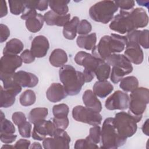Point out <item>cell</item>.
I'll use <instances>...</instances> for the list:
<instances>
[{
  "mask_svg": "<svg viewBox=\"0 0 149 149\" xmlns=\"http://www.w3.org/2000/svg\"><path fill=\"white\" fill-rule=\"evenodd\" d=\"M68 93L63 85L59 83H53L46 91V97L51 102H58L65 98Z\"/></svg>",
  "mask_w": 149,
  "mask_h": 149,
  "instance_id": "ac0fdd59",
  "label": "cell"
},
{
  "mask_svg": "<svg viewBox=\"0 0 149 149\" xmlns=\"http://www.w3.org/2000/svg\"><path fill=\"white\" fill-rule=\"evenodd\" d=\"M9 148H15V146H13L12 145H9L8 144L3 145L1 147V149H9Z\"/></svg>",
  "mask_w": 149,
  "mask_h": 149,
  "instance_id": "9f6ffc18",
  "label": "cell"
},
{
  "mask_svg": "<svg viewBox=\"0 0 149 149\" xmlns=\"http://www.w3.org/2000/svg\"><path fill=\"white\" fill-rule=\"evenodd\" d=\"M148 102V89L143 87H137L130 94L129 112L134 115H141L146 109Z\"/></svg>",
  "mask_w": 149,
  "mask_h": 149,
  "instance_id": "52a82bcc",
  "label": "cell"
},
{
  "mask_svg": "<svg viewBox=\"0 0 149 149\" xmlns=\"http://www.w3.org/2000/svg\"><path fill=\"white\" fill-rule=\"evenodd\" d=\"M72 116L77 122L92 126L100 125L102 122V116L99 112L82 105H77L73 108Z\"/></svg>",
  "mask_w": 149,
  "mask_h": 149,
  "instance_id": "9c48e42d",
  "label": "cell"
},
{
  "mask_svg": "<svg viewBox=\"0 0 149 149\" xmlns=\"http://www.w3.org/2000/svg\"><path fill=\"white\" fill-rule=\"evenodd\" d=\"M116 5L118 8H120V10L128 11L132 10L135 5V2L134 1L130 0H120V1H115Z\"/></svg>",
  "mask_w": 149,
  "mask_h": 149,
  "instance_id": "ee69618b",
  "label": "cell"
},
{
  "mask_svg": "<svg viewBox=\"0 0 149 149\" xmlns=\"http://www.w3.org/2000/svg\"><path fill=\"white\" fill-rule=\"evenodd\" d=\"M12 119L13 123L17 126L20 125L23 122L27 120L25 114L20 111H17V112H14L12 114Z\"/></svg>",
  "mask_w": 149,
  "mask_h": 149,
  "instance_id": "bcb514c9",
  "label": "cell"
},
{
  "mask_svg": "<svg viewBox=\"0 0 149 149\" xmlns=\"http://www.w3.org/2000/svg\"><path fill=\"white\" fill-rule=\"evenodd\" d=\"M69 2L70 1H48V4L51 10L60 15L68 14L69 11V7L68 5Z\"/></svg>",
  "mask_w": 149,
  "mask_h": 149,
  "instance_id": "4dcf8cb0",
  "label": "cell"
},
{
  "mask_svg": "<svg viewBox=\"0 0 149 149\" xmlns=\"http://www.w3.org/2000/svg\"><path fill=\"white\" fill-rule=\"evenodd\" d=\"M30 141L26 139H20L15 143V148L16 149H27L30 148Z\"/></svg>",
  "mask_w": 149,
  "mask_h": 149,
  "instance_id": "681fc988",
  "label": "cell"
},
{
  "mask_svg": "<svg viewBox=\"0 0 149 149\" xmlns=\"http://www.w3.org/2000/svg\"><path fill=\"white\" fill-rule=\"evenodd\" d=\"M14 79L17 84L22 87L32 88L38 83V78L34 74L23 70H19L14 73Z\"/></svg>",
  "mask_w": 149,
  "mask_h": 149,
  "instance_id": "e0dca14e",
  "label": "cell"
},
{
  "mask_svg": "<svg viewBox=\"0 0 149 149\" xmlns=\"http://www.w3.org/2000/svg\"><path fill=\"white\" fill-rule=\"evenodd\" d=\"M127 42V38L124 36L114 33L104 36L92 49V55L97 58L105 61L111 55L123 51Z\"/></svg>",
  "mask_w": 149,
  "mask_h": 149,
  "instance_id": "6da1fadb",
  "label": "cell"
},
{
  "mask_svg": "<svg viewBox=\"0 0 149 149\" xmlns=\"http://www.w3.org/2000/svg\"><path fill=\"white\" fill-rule=\"evenodd\" d=\"M126 140L120 136L116 130L114 125L113 118H106L101 129V148L116 149L124 145Z\"/></svg>",
  "mask_w": 149,
  "mask_h": 149,
  "instance_id": "277c9868",
  "label": "cell"
},
{
  "mask_svg": "<svg viewBox=\"0 0 149 149\" xmlns=\"http://www.w3.org/2000/svg\"><path fill=\"white\" fill-rule=\"evenodd\" d=\"M142 116L143 115H134L129 111L116 113L113 118V122L119 135L126 139L134 135L137 129V123L141 120Z\"/></svg>",
  "mask_w": 149,
  "mask_h": 149,
  "instance_id": "3957f363",
  "label": "cell"
},
{
  "mask_svg": "<svg viewBox=\"0 0 149 149\" xmlns=\"http://www.w3.org/2000/svg\"><path fill=\"white\" fill-rule=\"evenodd\" d=\"M30 148H42V146H41L40 143L38 142H34L32 144L30 145Z\"/></svg>",
  "mask_w": 149,
  "mask_h": 149,
  "instance_id": "db71d44e",
  "label": "cell"
},
{
  "mask_svg": "<svg viewBox=\"0 0 149 149\" xmlns=\"http://www.w3.org/2000/svg\"><path fill=\"white\" fill-rule=\"evenodd\" d=\"M70 137L65 130L57 129L56 133L52 137H45L42 141L45 149L69 148Z\"/></svg>",
  "mask_w": 149,
  "mask_h": 149,
  "instance_id": "30bf717a",
  "label": "cell"
},
{
  "mask_svg": "<svg viewBox=\"0 0 149 149\" xmlns=\"http://www.w3.org/2000/svg\"><path fill=\"white\" fill-rule=\"evenodd\" d=\"M20 57L24 63H31L35 61L36 57L33 55L30 50L25 49L20 54Z\"/></svg>",
  "mask_w": 149,
  "mask_h": 149,
  "instance_id": "f6af8a7d",
  "label": "cell"
},
{
  "mask_svg": "<svg viewBox=\"0 0 149 149\" xmlns=\"http://www.w3.org/2000/svg\"><path fill=\"white\" fill-rule=\"evenodd\" d=\"M92 30V26L91 23L86 19H83L80 21L77 28V33L79 35H86Z\"/></svg>",
  "mask_w": 149,
  "mask_h": 149,
  "instance_id": "b9f144b4",
  "label": "cell"
},
{
  "mask_svg": "<svg viewBox=\"0 0 149 149\" xmlns=\"http://www.w3.org/2000/svg\"><path fill=\"white\" fill-rule=\"evenodd\" d=\"M93 93L98 97L104 98L110 94L113 90V85L108 80H98L93 87Z\"/></svg>",
  "mask_w": 149,
  "mask_h": 149,
  "instance_id": "603a6c76",
  "label": "cell"
},
{
  "mask_svg": "<svg viewBox=\"0 0 149 149\" xmlns=\"http://www.w3.org/2000/svg\"><path fill=\"white\" fill-rule=\"evenodd\" d=\"M1 108H9L13 105L16 100V96L17 95L12 91L5 90L1 86Z\"/></svg>",
  "mask_w": 149,
  "mask_h": 149,
  "instance_id": "f546056e",
  "label": "cell"
},
{
  "mask_svg": "<svg viewBox=\"0 0 149 149\" xmlns=\"http://www.w3.org/2000/svg\"><path fill=\"white\" fill-rule=\"evenodd\" d=\"M129 12L136 29L143 28L147 26L148 23V16L143 8H136L132 9Z\"/></svg>",
  "mask_w": 149,
  "mask_h": 149,
  "instance_id": "44dd1931",
  "label": "cell"
},
{
  "mask_svg": "<svg viewBox=\"0 0 149 149\" xmlns=\"http://www.w3.org/2000/svg\"><path fill=\"white\" fill-rule=\"evenodd\" d=\"M74 60L77 65L83 66L84 69L90 70L94 73L99 63L102 61L84 51L78 52L76 54Z\"/></svg>",
  "mask_w": 149,
  "mask_h": 149,
  "instance_id": "5bb4252c",
  "label": "cell"
},
{
  "mask_svg": "<svg viewBox=\"0 0 149 149\" xmlns=\"http://www.w3.org/2000/svg\"><path fill=\"white\" fill-rule=\"evenodd\" d=\"M0 31H1V42H5L10 36V30L8 27L3 24H0Z\"/></svg>",
  "mask_w": 149,
  "mask_h": 149,
  "instance_id": "c3c4849f",
  "label": "cell"
},
{
  "mask_svg": "<svg viewBox=\"0 0 149 149\" xmlns=\"http://www.w3.org/2000/svg\"><path fill=\"white\" fill-rule=\"evenodd\" d=\"M118 9L114 1H101L90 7L89 15L93 20L107 24L112 20Z\"/></svg>",
  "mask_w": 149,
  "mask_h": 149,
  "instance_id": "8992f818",
  "label": "cell"
},
{
  "mask_svg": "<svg viewBox=\"0 0 149 149\" xmlns=\"http://www.w3.org/2000/svg\"><path fill=\"white\" fill-rule=\"evenodd\" d=\"M8 14V8L6 2L3 0L0 1V17H3Z\"/></svg>",
  "mask_w": 149,
  "mask_h": 149,
  "instance_id": "816d5d0a",
  "label": "cell"
},
{
  "mask_svg": "<svg viewBox=\"0 0 149 149\" xmlns=\"http://www.w3.org/2000/svg\"><path fill=\"white\" fill-rule=\"evenodd\" d=\"M45 123L46 120L45 119L34 125V126L31 133L32 138L34 140L41 141L43 140L47 136H48Z\"/></svg>",
  "mask_w": 149,
  "mask_h": 149,
  "instance_id": "f1b7e54d",
  "label": "cell"
},
{
  "mask_svg": "<svg viewBox=\"0 0 149 149\" xmlns=\"http://www.w3.org/2000/svg\"><path fill=\"white\" fill-rule=\"evenodd\" d=\"M36 101V95L35 93L31 90H25L20 96L19 101L23 107L32 105Z\"/></svg>",
  "mask_w": 149,
  "mask_h": 149,
  "instance_id": "836d02e7",
  "label": "cell"
},
{
  "mask_svg": "<svg viewBox=\"0 0 149 149\" xmlns=\"http://www.w3.org/2000/svg\"><path fill=\"white\" fill-rule=\"evenodd\" d=\"M49 48L48 39L44 36H37L31 41L30 51L36 58L45 56Z\"/></svg>",
  "mask_w": 149,
  "mask_h": 149,
  "instance_id": "2e32d148",
  "label": "cell"
},
{
  "mask_svg": "<svg viewBox=\"0 0 149 149\" xmlns=\"http://www.w3.org/2000/svg\"><path fill=\"white\" fill-rule=\"evenodd\" d=\"M21 19L26 20L27 29L33 33L38 32L42 27L44 23V16L38 13L36 9L26 8L22 14Z\"/></svg>",
  "mask_w": 149,
  "mask_h": 149,
  "instance_id": "8fae6325",
  "label": "cell"
},
{
  "mask_svg": "<svg viewBox=\"0 0 149 149\" xmlns=\"http://www.w3.org/2000/svg\"><path fill=\"white\" fill-rule=\"evenodd\" d=\"M83 73L84 74L85 83H88L91 81L95 76V74L93 71L86 69H84Z\"/></svg>",
  "mask_w": 149,
  "mask_h": 149,
  "instance_id": "f907efd6",
  "label": "cell"
},
{
  "mask_svg": "<svg viewBox=\"0 0 149 149\" xmlns=\"http://www.w3.org/2000/svg\"><path fill=\"white\" fill-rule=\"evenodd\" d=\"M138 79L133 76H127L120 81L119 87L125 92H132L138 87Z\"/></svg>",
  "mask_w": 149,
  "mask_h": 149,
  "instance_id": "d6a6232c",
  "label": "cell"
},
{
  "mask_svg": "<svg viewBox=\"0 0 149 149\" xmlns=\"http://www.w3.org/2000/svg\"><path fill=\"white\" fill-rule=\"evenodd\" d=\"M44 19L47 25L63 27L70 21V15L68 13L64 15H60L51 10L45 13Z\"/></svg>",
  "mask_w": 149,
  "mask_h": 149,
  "instance_id": "ffe728a7",
  "label": "cell"
},
{
  "mask_svg": "<svg viewBox=\"0 0 149 149\" xmlns=\"http://www.w3.org/2000/svg\"><path fill=\"white\" fill-rule=\"evenodd\" d=\"M148 33L149 31L147 29L143 30H134L127 33L126 37L127 42L137 43L144 48L148 49L149 47Z\"/></svg>",
  "mask_w": 149,
  "mask_h": 149,
  "instance_id": "d6986e66",
  "label": "cell"
},
{
  "mask_svg": "<svg viewBox=\"0 0 149 149\" xmlns=\"http://www.w3.org/2000/svg\"><path fill=\"white\" fill-rule=\"evenodd\" d=\"M25 4L26 8L37 9L40 11H44L47 9L48 4V1L41 0V1H25Z\"/></svg>",
  "mask_w": 149,
  "mask_h": 149,
  "instance_id": "8d00e7d4",
  "label": "cell"
},
{
  "mask_svg": "<svg viewBox=\"0 0 149 149\" xmlns=\"http://www.w3.org/2000/svg\"><path fill=\"white\" fill-rule=\"evenodd\" d=\"M111 70V66L102 60L96 68L94 74L98 80H105L109 77Z\"/></svg>",
  "mask_w": 149,
  "mask_h": 149,
  "instance_id": "1f68e13d",
  "label": "cell"
},
{
  "mask_svg": "<svg viewBox=\"0 0 149 149\" xmlns=\"http://www.w3.org/2000/svg\"><path fill=\"white\" fill-rule=\"evenodd\" d=\"M129 97L123 91L117 90L111 95L105 101V106L110 111L124 110L129 107Z\"/></svg>",
  "mask_w": 149,
  "mask_h": 149,
  "instance_id": "7c38bea8",
  "label": "cell"
},
{
  "mask_svg": "<svg viewBox=\"0 0 149 149\" xmlns=\"http://www.w3.org/2000/svg\"><path fill=\"white\" fill-rule=\"evenodd\" d=\"M17 136L14 133H1L0 139L1 142L5 144H10L15 141Z\"/></svg>",
  "mask_w": 149,
  "mask_h": 149,
  "instance_id": "7dc6e473",
  "label": "cell"
},
{
  "mask_svg": "<svg viewBox=\"0 0 149 149\" xmlns=\"http://www.w3.org/2000/svg\"><path fill=\"white\" fill-rule=\"evenodd\" d=\"M23 63L20 56L17 55H3L0 60V73H13Z\"/></svg>",
  "mask_w": 149,
  "mask_h": 149,
  "instance_id": "4fadbf2b",
  "label": "cell"
},
{
  "mask_svg": "<svg viewBox=\"0 0 149 149\" xmlns=\"http://www.w3.org/2000/svg\"><path fill=\"white\" fill-rule=\"evenodd\" d=\"M9 5L10 12L11 13L15 15H19L22 14L26 10L25 1H16V0H9L8 1Z\"/></svg>",
  "mask_w": 149,
  "mask_h": 149,
  "instance_id": "e575fe53",
  "label": "cell"
},
{
  "mask_svg": "<svg viewBox=\"0 0 149 149\" xmlns=\"http://www.w3.org/2000/svg\"><path fill=\"white\" fill-rule=\"evenodd\" d=\"M18 130L20 136L23 137L29 138L31 136V125L30 122L28 121H25L17 126Z\"/></svg>",
  "mask_w": 149,
  "mask_h": 149,
  "instance_id": "ab89813d",
  "label": "cell"
},
{
  "mask_svg": "<svg viewBox=\"0 0 149 149\" xmlns=\"http://www.w3.org/2000/svg\"><path fill=\"white\" fill-rule=\"evenodd\" d=\"M79 23V18L77 16H74L63 26V35L65 38L70 40L74 39L77 33V28Z\"/></svg>",
  "mask_w": 149,
  "mask_h": 149,
  "instance_id": "484cf974",
  "label": "cell"
},
{
  "mask_svg": "<svg viewBox=\"0 0 149 149\" xmlns=\"http://www.w3.org/2000/svg\"><path fill=\"white\" fill-rule=\"evenodd\" d=\"M101 127L98 125H97L90 129L89 135L88 136L94 143L97 144L101 140Z\"/></svg>",
  "mask_w": 149,
  "mask_h": 149,
  "instance_id": "60d3db41",
  "label": "cell"
},
{
  "mask_svg": "<svg viewBox=\"0 0 149 149\" xmlns=\"http://www.w3.org/2000/svg\"><path fill=\"white\" fill-rule=\"evenodd\" d=\"M49 63L54 67H62L68 61L66 52L62 49L56 48L54 49L49 57Z\"/></svg>",
  "mask_w": 149,
  "mask_h": 149,
  "instance_id": "cb8c5ba5",
  "label": "cell"
},
{
  "mask_svg": "<svg viewBox=\"0 0 149 149\" xmlns=\"http://www.w3.org/2000/svg\"><path fill=\"white\" fill-rule=\"evenodd\" d=\"M59 79L68 95L78 94L85 83L84 74L70 65L62 66L59 70Z\"/></svg>",
  "mask_w": 149,
  "mask_h": 149,
  "instance_id": "7a4b0ae2",
  "label": "cell"
},
{
  "mask_svg": "<svg viewBox=\"0 0 149 149\" xmlns=\"http://www.w3.org/2000/svg\"><path fill=\"white\" fill-rule=\"evenodd\" d=\"M48 114V109L44 107L35 108L29 112L28 119L31 123L35 124L40 121L45 120Z\"/></svg>",
  "mask_w": 149,
  "mask_h": 149,
  "instance_id": "83f0119b",
  "label": "cell"
},
{
  "mask_svg": "<svg viewBox=\"0 0 149 149\" xmlns=\"http://www.w3.org/2000/svg\"><path fill=\"white\" fill-rule=\"evenodd\" d=\"M148 120L149 119H147L144 122L142 126V131L144 134H145L146 136H149V127H148Z\"/></svg>",
  "mask_w": 149,
  "mask_h": 149,
  "instance_id": "f5cc1de1",
  "label": "cell"
},
{
  "mask_svg": "<svg viewBox=\"0 0 149 149\" xmlns=\"http://www.w3.org/2000/svg\"><path fill=\"white\" fill-rule=\"evenodd\" d=\"M82 100L86 107L99 113L101 111V103L97 98V96L91 90H87L84 92Z\"/></svg>",
  "mask_w": 149,
  "mask_h": 149,
  "instance_id": "7402d4cb",
  "label": "cell"
},
{
  "mask_svg": "<svg viewBox=\"0 0 149 149\" xmlns=\"http://www.w3.org/2000/svg\"><path fill=\"white\" fill-rule=\"evenodd\" d=\"M97 42V35L92 33L86 35H79L76 40L77 45L79 48L86 50H92Z\"/></svg>",
  "mask_w": 149,
  "mask_h": 149,
  "instance_id": "d4e9b609",
  "label": "cell"
},
{
  "mask_svg": "<svg viewBox=\"0 0 149 149\" xmlns=\"http://www.w3.org/2000/svg\"><path fill=\"white\" fill-rule=\"evenodd\" d=\"M52 122L57 129L65 130L69 126V121L68 116L66 117H54Z\"/></svg>",
  "mask_w": 149,
  "mask_h": 149,
  "instance_id": "7bdbcfd3",
  "label": "cell"
},
{
  "mask_svg": "<svg viewBox=\"0 0 149 149\" xmlns=\"http://www.w3.org/2000/svg\"><path fill=\"white\" fill-rule=\"evenodd\" d=\"M69 112V107L65 104L55 105L52 108V113L54 117L60 118L68 116Z\"/></svg>",
  "mask_w": 149,
  "mask_h": 149,
  "instance_id": "f35d334b",
  "label": "cell"
},
{
  "mask_svg": "<svg viewBox=\"0 0 149 149\" xmlns=\"http://www.w3.org/2000/svg\"><path fill=\"white\" fill-rule=\"evenodd\" d=\"M24 48L23 43L17 38H12L8 41L3 49V55H17Z\"/></svg>",
  "mask_w": 149,
  "mask_h": 149,
  "instance_id": "4316f807",
  "label": "cell"
},
{
  "mask_svg": "<svg viewBox=\"0 0 149 149\" xmlns=\"http://www.w3.org/2000/svg\"><path fill=\"white\" fill-rule=\"evenodd\" d=\"M76 149H84V148H97L98 146L94 143L88 136L84 139H78L76 141L74 146Z\"/></svg>",
  "mask_w": 149,
  "mask_h": 149,
  "instance_id": "74e56055",
  "label": "cell"
},
{
  "mask_svg": "<svg viewBox=\"0 0 149 149\" xmlns=\"http://www.w3.org/2000/svg\"><path fill=\"white\" fill-rule=\"evenodd\" d=\"M124 55L129 61L135 65L141 63L144 59V54L140 45L136 42H127Z\"/></svg>",
  "mask_w": 149,
  "mask_h": 149,
  "instance_id": "9a60e30c",
  "label": "cell"
},
{
  "mask_svg": "<svg viewBox=\"0 0 149 149\" xmlns=\"http://www.w3.org/2000/svg\"><path fill=\"white\" fill-rule=\"evenodd\" d=\"M111 30L121 34L137 30L134 26L129 11L120 10L119 14L113 17L109 26Z\"/></svg>",
  "mask_w": 149,
  "mask_h": 149,
  "instance_id": "ba28073f",
  "label": "cell"
},
{
  "mask_svg": "<svg viewBox=\"0 0 149 149\" xmlns=\"http://www.w3.org/2000/svg\"><path fill=\"white\" fill-rule=\"evenodd\" d=\"M1 114V133H14L16 129L13 123L8 119H5V115L3 112H2Z\"/></svg>",
  "mask_w": 149,
  "mask_h": 149,
  "instance_id": "d590c367",
  "label": "cell"
},
{
  "mask_svg": "<svg viewBox=\"0 0 149 149\" xmlns=\"http://www.w3.org/2000/svg\"><path fill=\"white\" fill-rule=\"evenodd\" d=\"M136 2L140 6H146L147 8H148V4H149V2L147 1H136Z\"/></svg>",
  "mask_w": 149,
  "mask_h": 149,
  "instance_id": "11a10c76",
  "label": "cell"
},
{
  "mask_svg": "<svg viewBox=\"0 0 149 149\" xmlns=\"http://www.w3.org/2000/svg\"><path fill=\"white\" fill-rule=\"evenodd\" d=\"M112 66L110 74V79L113 83H119L123 77L132 72V63L123 54H113L105 61Z\"/></svg>",
  "mask_w": 149,
  "mask_h": 149,
  "instance_id": "5b68a950",
  "label": "cell"
}]
</instances>
